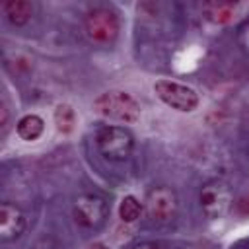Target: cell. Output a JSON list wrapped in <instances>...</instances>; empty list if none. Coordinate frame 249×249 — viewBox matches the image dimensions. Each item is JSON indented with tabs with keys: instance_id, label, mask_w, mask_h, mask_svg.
<instances>
[{
	"instance_id": "cell-3",
	"label": "cell",
	"mask_w": 249,
	"mask_h": 249,
	"mask_svg": "<svg viewBox=\"0 0 249 249\" xmlns=\"http://www.w3.org/2000/svg\"><path fill=\"white\" fill-rule=\"evenodd\" d=\"M154 93L167 107H171L175 111H181V113L195 111L198 107V101H200L198 93L191 86L175 82V80H158L154 84Z\"/></svg>"
},
{
	"instance_id": "cell-7",
	"label": "cell",
	"mask_w": 249,
	"mask_h": 249,
	"mask_svg": "<svg viewBox=\"0 0 249 249\" xmlns=\"http://www.w3.org/2000/svg\"><path fill=\"white\" fill-rule=\"evenodd\" d=\"M109 216V204L103 196L99 195H91V193H84L80 196H76L74 200V218L80 226L84 228H99L105 224Z\"/></svg>"
},
{
	"instance_id": "cell-2",
	"label": "cell",
	"mask_w": 249,
	"mask_h": 249,
	"mask_svg": "<svg viewBox=\"0 0 249 249\" xmlns=\"http://www.w3.org/2000/svg\"><path fill=\"white\" fill-rule=\"evenodd\" d=\"M95 144L103 158H107L111 161H121L130 156V152L134 148V136L124 126L109 124V126H103L97 130Z\"/></svg>"
},
{
	"instance_id": "cell-15",
	"label": "cell",
	"mask_w": 249,
	"mask_h": 249,
	"mask_svg": "<svg viewBox=\"0 0 249 249\" xmlns=\"http://www.w3.org/2000/svg\"><path fill=\"white\" fill-rule=\"evenodd\" d=\"M130 249H163V245L161 243H156V241H142V243H136Z\"/></svg>"
},
{
	"instance_id": "cell-8",
	"label": "cell",
	"mask_w": 249,
	"mask_h": 249,
	"mask_svg": "<svg viewBox=\"0 0 249 249\" xmlns=\"http://www.w3.org/2000/svg\"><path fill=\"white\" fill-rule=\"evenodd\" d=\"M25 230V214L21 208L14 202H2L0 204V239L2 241H14L18 239Z\"/></svg>"
},
{
	"instance_id": "cell-4",
	"label": "cell",
	"mask_w": 249,
	"mask_h": 249,
	"mask_svg": "<svg viewBox=\"0 0 249 249\" xmlns=\"http://www.w3.org/2000/svg\"><path fill=\"white\" fill-rule=\"evenodd\" d=\"M84 31L91 43L111 45L119 35V18L109 8H95L84 19Z\"/></svg>"
},
{
	"instance_id": "cell-10",
	"label": "cell",
	"mask_w": 249,
	"mask_h": 249,
	"mask_svg": "<svg viewBox=\"0 0 249 249\" xmlns=\"http://www.w3.org/2000/svg\"><path fill=\"white\" fill-rule=\"evenodd\" d=\"M2 12L6 16V19L16 25V27H23L25 23H29V19L33 18L35 6L29 0H8L2 4Z\"/></svg>"
},
{
	"instance_id": "cell-1",
	"label": "cell",
	"mask_w": 249,
	"mask_h": 249,
	"mask_svg": "<svg viewBox=\"0 0 249 249\" xmlns=\"http://www.w3.org/2000/svg\"><path fill=\"white\" fill-rule=\"evenodd\" d=\"M93 111L103 119H111L124 124H132L140 119V103L130 93L121 89L101 93L93 101Z\"/></svg>"
},
{
	"instance_id": "cell-16",
	"label": "cell",
	"mask_w": 249,
	"mask_h": 249,
	"mask_svg": "<svg viewBox=\"0 0 249 249\" xmlns=\"http://www.w3.org/2000/svg\"><path fill=\"white\" fill-rule=\"evenodd\" d=\"M88 249H109V245H105V243H101V241H97V243H91Z\"/></svg>"
},
{
	"instance_id": "cell-6",
	"label": "cell",
	"mask_w": 249,
	"mask_h": 249,
	"mask_svg": "<svg viewBox=\"0 0 249 249\" xmlns=\"http://www.w3.org/2000/svg\"><path fill=\"white\" fill-rule=\"evenodd\" d=\"M177 206H179L177 193L167 185L154 187L146 195V200H144V210H146L148 218L156 224L171 222L177 214Z\"/></svg>"
},
{
	"instance_id": "cell-14",
	"label": "cell",
	"mask_w": 249,
	"mask_h": 249,
	"mask_svg": "<svg viewBox=\"0 0 249 249\" xmlns=\"http://www.w3.org/2000/svg\"><path fill=\"white\" fill-rule=\"evenodd\" d=\"M0 113H2V121H0V124H2V136H6V132H8V107H6V103H2Z\"/></svg>"
},
{
	"instance_id": "cell-13",
	"label": "cell",
	"mask_w": 249,
	"mask_h": 249,
	"mask_svg": "<svg viewBox=\"0 0 249 249\" xmlns=\"http://www.w3.org/2000/svg\"><path fill=\"white\" fill-rule=\"evenodd\" d=\"M144 210V204L134 196V195H126L123 196V200L119 202V218L124 222V224H132L140 218Z\"/></svg>"
},
{
	"instance_id": "cell-5",
	"label": "cell",
	"mask_w": 249,
	"mask_h": 249,
	"mask_svg": "<svg viewBox=\"0 0 249 249\" xmlns=\"http://www.w3.org/2000/svg\"><path fill=\"white\" fill-rule=\"evenodd\" d=\"M198 204L208 220H220L231 206V191L224 181L212 179L200 187Z\"/></svg>"
},
{
	"instance_id": "cell-9",
	"label": "cell",
	"mask_w": 249,
	"mask_h": 249,
	"mask_svg": "<svg viewBox=\"0 0 249 249\" xmlns=\"http://www.w3.org/2000/svg\"><path fill=\"white\" fill-rule=\"evenodd\" d=\"M241 8L243 6L237 4V2H208V4H204L202 12H204L206 19H210L212 23L228 25V23L237 19Z\"/></svg>"
},
{
	"instance_id": "cell-12",
	"label": "cell",
	"mask_w": 249,
	"mask_h": 249,
	"mask_svg": "<svg viewBox=\"0 0 249 249\" xmlns=\"http://www.w3.org/2000/svg\"><path fill=\"white\" fill-rule=\"evenodd\" d=\"M53 121H54V126L60 134H72L74 128H76V111L72 105L68 103H60L54 107V113H53Z\"/></svg>"
},
{
	"instance_id": "cell-11",
	"label": "cell",
	"mask_w": 249,
	"mask_h": 249,
	"mask_svg": "<svg viewBox=\"0 0 249 249\" xmlns=\"http://www.w3.org/2000/svg\"><path fill=\"white\" fill-rule=\"evenodd\" d=\"M43 130H45V121H43L39 115H35V113L23 115V117L18 121V124H16L18 136H19L21 140H25V142L37 140V138L43 134Z\"/></svg>"
}]
</instances>
